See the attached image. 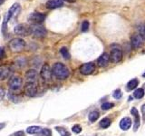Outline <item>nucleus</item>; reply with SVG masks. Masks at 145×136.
<instances>
[{
	"label": "nucleus",
	"instance_id": "11",
	"mask_svg": "<svg viewBox=\"0 0 145 136\" xmlns=\"http://www.w3.org/2000/svg\"><path fill=\"white\" fill-rule=\"evenodd\" d=\"M95 70V65L93 63L90 62V63H84L83 65L80 67V72L82 75H92Z\"/></svg>",
	"mask_w": 145,
	"mask_h": 136
},
{
	"label": "nucleus",
	"instance_id": "21",
	"mask_svg": "<svg viewBox=\"0 0 145 136\" xmlns=\"http://www.w3.org/2000/svg\"><path fill=\"white\" fill-rule=\"evenodd\" d=\"M110 125H111V120L107 117L103 118V119L101 120V122H100V127H102V128H103V129L108 128Z\"/></svg>",
	"mask_w": 145,
	"mask_h": 136
},
{
	"label": "nucleus",
	"instance_id": "40",
	"mask_svg": "<svg viewBox=\"0 0 145 136\" xmlns=\"http://www.w3.org/2000/svg\"><path fill=\"white\" fill-rule=\"evenodd\" d=\"M144 88H145V84H144Z\"/></svg>",
	"mask_w": 145,
	"mask_h": 136
},
{
	"label": "nucleus",
	"instance_id": "15",
	"mask_svg": "<svg viewBox=\"0 0 145 136\" xmlns=\"http://www.w3.org/2000/svg\"><path fill=\"white\" fill-rule=\"evenodd\" d=\"M11 69L7 65L0 66V81H4L11 76Z\"/></svg>",
	"mask_w": 145,
	"mask_h": 136
},
{
	"label": "nucleus",
	"instance_id": "28",
	"mask_svg": "<svg viewBox=\"0 0 145 136\" xmlns=\"http://www.w3.org/2000/svg\"><path fill=\"white\" fill-rule=\"evenodd\" d=\"M121 96H122V93L120 89L116 90L115 92L113 93V97H114L115 99H120V98H121Z\"/></svg>",
	"mask_w": 145,
	"mask_h": 136
},
{
	"label": "nucleus",
	"instance_id": "22",
	"mask_svg": "<svg viewBox=\"0 0 145 136\" xmlns=\"http://www.w3.org/2000/svg\"><path fill=\"white\" fill-rule=\"evenodd\" d=\"M133 96L136 99H142L144 96V90L142 88H138L134 91L133 93Z\"/></svg>",
	"mask_w": 145,
	"mask_h": 136
},
{
	"label": "nucleus",
	"instance_id": "9",
	"mask_svg": "<svg viewBox=\"0 0 145 136\" xmlns=\"http://www.w3.org/2000/svg\"><path fill=\"white\" fill-rule=\"evenodd\" d=\"M25 94L29 97H34L37 94V85L36 83H26L25 87Z\"/></svg>",
	"mask_w": 145,
	"mask_h": 136
},
{
	"label": "nucleus",
	"instance_id": "6",
	"mask_svg": "<svg viewBox=\"0 0 145 136\" xmlns=\"http://www.w3.org/2000/svg\"><path fill=\"white\" fill-rule=\"evenodd\" d=\"M144 38L142 35L140 34H134L131 35V47L133 49H139L144 44Z\"/></svg>",
	"mask_w": 145,
	"mask_h": 136
},
{
	"label": "nucleus",
	"instance_id": "2",
	"mask_svg": "<svg viewBox=\"0 0 145 136\" xmlns=\"http://www.w3.org/2000/svg\"><path fill=\"white\" fill-rule=\"evenodd\" d=\"M20 9H21L20 5L18 3H15L10 8H9V10L6 14V16H5L4 21H3V25H2V31H3L4 34H6V29L7 27V24H8L9 20H10L11 18L16 16L18 14H19Z\"/></svg>",
	"mask_w": 145,
	"mask_h": 136
},
{
	"label": "nucleus",
	"instance_id": "13",
	"mask_svg": "<svg viewBox=\"0 0 145 136\" xmlns=\"http://www.w3.org/2000/svg\"><path fill=\"white\" fill-rule=\"evenodd\" d=\"M111 59H110V54L107 53H103L101 56L98 58L97 60V65L99 67H105L109 65Z\"/></svg>",
	"mask_w": 145,
	"mask_h": 136
},
{
	"label": "nucleus",
	"instance_id": "4",
	"mask_svg": "<svg viewBox=\"0 0 145 136\" xmlns=\"http://www.w3.org/2000/svg\"><path fill=\"white\" fill-rule=\"evenodd\" d=\"M8 46L11 49L12 52H20L25 48V42L22 38H14L9 42Z\"/></svg>",
	"mask_w": 145,
	"mask_h": 136
},
{
	"label": "nucleus",
	"instance_id": "7",
	"mask_svg": "<svg viewBox=\"0 0 145 136\" xmlns=\"http://www.w3.org/2000/svg\"><path fill=\"white\" fill-rule=\"evenodd\" d=\"M27 19L30 23L34 25H39L41 23H43L45 19V16L42 13H38V12H34L31 13L30 15L27 17Z\"/></svg>",
	"mask_w": 145,
	"mask_h": 136
},
{
	"label": "nucleus",
	"instance_id": "32",
	"mask_svg": "<svg viewBox=\"0 0 145 136\" xmlns=\"http://www.w3.org/2000/svg\"><path fill=\"white\" fill-rule=\"evenodd\" d=\"M140 35H142L143 36V38L145 39V24H144L143 26H142V28H140Z\"/></svg>",
	"mask_w": 145,
	"mask_h": 136
},
{
	"label": "nucleus",
	"instance_id": "23",
	"mask_svg": "<svg viewBox=\"0 0 145 136\" xmlns=\"http://www.w3.org/2000/svg\"><path fill=\"white\" fill-rule=\"evenodd\" d=\"M139 84V82L137 79H133L131 80L128 84H127V88L129 90H133V89H135L137 87V85Z\"/></svg>",
	"mask_w": 145,
	"mask_h": 136
},
{
	"label": "nucleus",
	"instance_id": "34",
	"mask_svg": "<svg viewBox=\"0 0 145 136\" xmlns=\"http://www.w3.org/2000/svg\"><path fill=\"white\" fill-rule=\"evenodd\" d=\"M5 56V50L3 47H0V59Z\"/></svg>",
	"mask_w": 145,
	"mask_h": 136
},
{
	"label": "nucleus",
	"instance_id": "29",
	"mask_svg": "<svg viewBox=\"0 0 145 136\" xmlns=\"http://www.w3.org/2000/svg\"><path fill=\"white\" fill-rule=\"evenodd\" d=\"M72 131H74V133H80L82 131V127L79 124H76V125H74V127H72Z\"/></svg>",
	"mask_w": 145,
	"mask_h": 136
},
{
	"label": "nucleus",
	"instance_id": "5",
	"mask_svg": "<svg viewBox=\"0 0 145 136\" xmlns=\"http://www.w3.org/2000/svg\"><path fill=\"white\" fill-rule=\"evenodd\" d=\"M14 33L18 35L26 36L32 34V27L27 26L26 24H19L15 26L14 28Z\"/></svg>",
	"mask_w": 145,
	"mask_h": 136
},
{
	"label": "nucleus",
	"instance_id": "12",
	"mask_svg": "<svg viewBox=\"0 0 145 136\" xmlns=\"http://www.w3.org/2000/svg\"><path fill=\"white\" fill-rule=\"evenodd\" d=\"M40 75L44 81H50L51 80L52 75H53L52 69L50 68V66L48 65H46V63L43 65L42 69H41V72H40Z\"/></svg>",
	"mask_w": 145,
	"mask_h": 136
},
{
	"label": "nucleus",
	"instance_id": "25",
	"mask_svg": "<svg viewBox=\"0 0 145 136\" xmlns=\"http://www.w3.org/2000/svg\"><path fill=\"white\" fill-rule=\"evenodd\" d=\"M60 53H61V54L65 59H70V54H69V52H68L67 48H65V47L61 48L60 49Z\"/></svg>",
	"mask_w": 145,
	"mask_h": 136
},
{
	"label": "nucleus",
	"instance_id": "33",
	"mask_svg": "<svg viewBox=\"0 0 145 136\" xmlns=\"http://www.w3.org/2000/svg\"><path fill=\"white\" fill-rule=\"evenodd\" d=\"M5 94H6V92H5V90L2 87H0V100H2L4 98Z\"/></svg>",
	"mask_w": 145,
	"mask_h": 136
},
{
	"label": "nucleus",
	"instance_id": "18",
	"mask_svg": "<svg viewBox=\"0 0 145 136\" xmlns=\"http://www.w3.org/2000/svg\"><path fill=\"white\" fill-rule=\"evenodd\" d=\"M131 120L129 117H124L122 118L120 122V128L123 131H127L131 128Z\"/></svg>",
	"mask_w": 145,
	"mask_h": 136
},
{
	"label": "nucleus",
	"instance_id": "35",
	"mask_svg": "<svg viewBox=\"0 0 145 136\" xmlns=\"http://www.w3.org/2000/svg\"><path fill=\"white\" fill-rule=\"evenodd\" d=\"M142 114L144 116V120H145V104H143L142 106Z\"/></svg>",
	"mask_w": 145,
	"mask_h": 136
},
{
	"label": "nucleus",
	"instance_id": "26",
	"mask_svg": "<svg viewBox=\"0 0 145 136\" xmlns=\"http://www.w3.org/2000/svg\"><path fill=\"white\" fill-rule=\"evenodd\" d=\"M89 26H90L89 22H88V21H86V20L84 21L83 23H82V25H81V30H82V32H86V31H88Z\"/></svg>",
	"mask_w": 145,
	"mask_h": 136
},
{
	"label": "nucleus",
	"instance_id": "19",
	"mask_svg": "<svg viewBox=\"0 0 145 136\" xmlns=\"http://www.w3.org/2000/svg\"><path fill=\"white\" fill-rule=\"evenodd\" d=\"M43 130L44 128H42V127L33 125V126H29L26 129V133L29 134H38V133H42Z\"/></svg>",
	"mask_w": 145,
	"mask_h": 136
},
{
	"label": "nucleus",
	"instance_id": "3",
	"mask_svg": "<svg viewBox=\"0 0 145 136\" xmlns=\"http://www.w3.org/2000/svg\"><path fill=\"white\" fill-rule=\"evenodd\" d=\"M9 89L11 90L13 94H16V92H19L23 85V80L19 76H12L8 81Z\"/></svg>",
	"mask_w": 145,
	"mask_h": 136
},
{
	"label": "nucleus",
	"instance_id": "10",
	"mask_svg": "<svg viewBox=\"0 0 145 136\" xmlns=\"http://www.w3.org/2000/svg\"><path fill=\"white\" fill-rule=\"evenodd\" d=\"M32 27V35H34V36L35 37H44L46 35V29L44 28V26H40V25H34Z\"/></svg>",
	"mask_w": 145,
	"mask_h": 136
},
{
	"label": "nucleus",
	"instance_id": "24",
	"mask_svg": "<svg viewBox=\"0 0 145 136\" xmlns=\"http://www.w3.org/2000/svg\"><path fill=\"white\" fill-rule=\"evenodd\" d=\"M56 130L58 131L59 133H60L61 136H70V133L67 130H65V128H63V127H56Z\"/></svg>",
	"mask_w": 145,
	"mask_h": 136
},
{
	"label": "nucleus",
	"instance_id": "31",
	"mask_svg": "<svg viewBox=\"0 0 145 136\" xmlns=\"http://www.w3.org/2000/svg\"><path fill=\"white\" fill-rule=\"evenodd\" d=\"M11 136H25V133L23 131H16V133H12Z\"/></svg>",
	"mask_w": 145,
	"mask_h": 136
},
{
	"label": "nucleus",
	"instance_id": "36",
	"mask_svg": "<svg viewBox=\"0 0 145 136\" xmlns=\"http://www.w3.org/2000/svg\"><path fill=\"white\" fill-rule=\"evenodd\" d=\"M5 127H6V124H5V122H0V131L4 129Z\"/></svg>",
	"mask_w": 145,
	"mask_h": 136
},
{
	"label": "nucleus",
	"instance_id": "38",
	"mask_svg": "<svg viewBox=\"0 0 145 136\" xmlns=\"http://www.w3.org/2000/svg\"><path fill=\"white\" fill-rule=\"evenodd\" d=\"M4 3V0H0V5H2Z\"/></svg>",
	"mask_w": 145,
	"mask_h": 136
},
{
	"label": "nucleus",
	"instance_id": "20",
	"mask_svg": "<svg viewBox=\"0 0 145 136\" xmlns=\"http://www.w3.org/2000/svg\"><path fill=\"white\" fill-rule=\"evenodd\" d=\"M99 116H100L99 112H97V111H92V112L89 113V116H88L89 121L91 122H95V121L98 119Z\"/></svg>",
	"mask_w": 145,
	"mask_h": 136
},
{
	"label": "nucleus",
	"instance_id": "39",
	"mask_svg": "<svg viewBox=\"0 0 145 136\" xmlns=\"http://www.w3.org/2000/svg\"><path fill=\"white\" fill-rule=\"evenodd\" d=\"M143 76H145V73H144V74H143Z\"/></svg>",
	"mask_w": 145,
	"mask_h": 136
},
{
	"label": "nucleus",
	"instance_id": "17",
	"mask_svg": "<svg viewBox=\"0 0 145 136\" xmlns=\"http://www.w3.org/2000/svg\"><path fill=\"white\" fill-rule=\"evenodd\" d=\"M45 6L48 9H56L63 6V0H48L45 4Z\"/></svg>",
	"mask_w": 145,
	"mask_h": 136
},
{
	"label": "nucleus",
	"instance_id": "41",
	"mask_svg": "<svg viewBox=\"0 0 145 136\" xmlns=\"http://www.w3.org/2000/svg\"><path fill=\"white\" fill-rule=\"evenodd\" d=\"M0 18H1V17H0Z\"/></svg>",
	"mask_w": 145,
	"mask_h": 136
},
{
	"label": "nucleus",
	"instance_id": "27",
	"mask_svg": "<svg viewBox=\"0 0 145 136\" xmlns=\"http://www.w3.org/2000/svg\"><path fill=\"white\" fill-rule=\"evenodd\" d=\"M113 106V103H104L102 104V109L103 110H109V109L112 108Z\"/></svg>",
	"mask_w": 145,
	"mask_h": 136
},
{
	"label": "nucleus",
	"instance_id": "14",
	"mask_svg": "<svg viewBox=\"0 0 145 136\" xmlns=\"http://www.w3.org/2000/svg\"><path fill=\"white\" fill-rule=\"evenodd\" d=\"M25 77L26 83H35L37 80V72L35 69H30L25 73Z\"/></svg>",
	"mask_w": 145,
	"mask_h": 136
},
{
	"label": "nucleus",
	"instance_id": "30",
	"mask_svg": "<svg viewBox=\"0 0 145 136\" xmlns=\"http://www.w3.org/2000/svg\"><path fill=\"white\" fill-rule=\"evenodd\" d=\"M42 134L44 136H52V131H51V130H49L47 128H44Z\"/></svg>",
	"mask_w": 145,
	"mask_h": 136
},
{
	"label": "nucleus",
	"instance_id": "16",
	"mask_svg": "<svg viewBox=\"0 0 145 136\" xmlns=\"http://www.w3.org/2000/svg\"><path fill=\"white\" fill-rule=\"evenodd\" d=\"M131 112L133 116L134 117V125H133V130L134 131H136L140 127V114H139V112L138 110L136 109L135 107H133L131 110Z\"/></svg>",
	"mask_w": 145,
	"mask_h": 136
},
{
	"label": "nucleus",
	"instance_id": "37",
	"mask_svg": "<svg viewBox=\"0 0 145 136\" xmlns=\"http://www.w3.org/2000/svg\"><path fill=\"white\" fill-rule=\"evenodd\" d=\"M63 1H66V2H70V3H72V2H75L76 0H63Z\"/></svg>",
	"mask_w": 145,
	"mask_h": 136
},
{
	"label": "nucleus",
	"instance_id": "8",
	"mask_svg": "<svg viewBox=\"0 0 145 136\" xmlns=\"http://www.w3.org/2000/svg\"><path fill=\"white\" fill-rule=\"evenodd\" d=\"M111 62L113 63H117L121 61L122 59V51L120 47H112L110 54Z\"/></svg>",
	"mask_w": 145,
	"mask_h": 136
},
{
	"label": "nucleus",
	"instance_id": "1",
	"mask_svg": "<svg viewBox=\"0 0 145 136\" xmlns=\"http://www.w3.org/2000/svg\"><path fill=\"white\" fill-rule=\"evenodd\" d=\"M53 75L59 80H65L69 76V70L62 63H56L52 67Z\"/></svg>",
	"mask_w": 145,
	"mask_h": 136
}]
</instances>
